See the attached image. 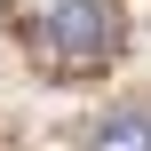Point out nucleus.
Segmentation results:
<instances>
[{
    "mask_svg": "<svg viewBox=\"0 0 151 151\" xmlns=\"http://www.w3.org/2000/svg\"><path fill=\"white\" fill-rule=\"evenodd\" d=\"M88 151H151V111H104L96 127H88Z\"/></svg>",
    "mask_w": 151,
    "mask_h": 151,
    "instance_id": "obj_2",
    "label": "nucleus"
},
{
    "mask_svg": "<svg viewBox=\"0 0 151 151\" xmlns=\"http://www.w3.org/2000/svg\"><path fill=\"white\" fill-rule=\"evenodd\" d=\"M111 48H119L111 0H56V8L40 16V56H48L56 72H96Z\"/></svg>",
    "mask_w": 151,
    "mask_h": 151,
    "instance_id": "obj_1",
    "label": "nucleus"
}]
</instances>
